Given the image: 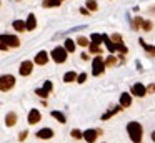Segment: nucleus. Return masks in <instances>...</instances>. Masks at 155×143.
<instances>
[{
    "label": "nucleus",
    "mask_w": 155,
    "mask_h": 143,
    "mask_svg": "<svg viewBox=\"0 0 155 143\" xmlns=\"http://www.w3.org/2000/svg\"><path fill=\"white\" fill-rule=\"evenodd\" d=\"M142 25H143V20H142V17H137V18L134 20V23H132V28H134V30H138V28H142Z\"/></svg>",
    "instance_id": "nucleus-26"
},
{
    "label": "nucleus",
    "mask_w": 155,
    "mask_h": 143,
    "mask_svg": "<svg viewBox=\"0 0 155 143\" xmlns=\"http://www.w3.org/2000/svg\"><path fill=\"white\" fill-rule=\"evenodd\" d=\"M122 108H124L122 105H117V106H114V108H110L107 113H104V115H102V120H108V118H112V116H114L115 113H118Z\"/></svg>",
    "instance_id": "nucleus-18"
},
{
    "label": "nucleus",
    "mask_w": 155,
    "mask_h": 143,
    "mask_svg": "<svg viewBox=\"0 0 155 143\" xmlns=\"http://www.w3.org/2000/svg\"><path fill=\"white\" fill-rule=\"evenodd\" d=\"M70 135L74 136L75 140H80V138H84V132H80V130H77V128H74L70 132Z\"/></svg>",
    "instance_id": "nucleus-29"
},
{
    "label": "nucleus",
    "mask_w": 155,
    "mask_h": 143,
    "mask_svg": "<svg viewBox=\"0 0 155 143\" xmlns=\"http://www.w3.org/2000/svg\"><path fill=\"white\" fill-rule=\"evenodd\" d=\"M42 5L47 8V7H58L60 5V0H44V3Z\"/></svg>",
    "instance_id": "nucleus-25"
},
{
    "label": "nucleus",
    "mask_w": 155,
    "mask_h": 143,
    "mask_svg": "<svg viewBox=\"0 0 155 143\" xmlns=\"http://www.w3.org/2000/svg\"><path fill=\"white\" fill-rule=\"evenodd\" d=\"M42 120V113L38 112L37 108H32L30 112H28V116H27V122L28 125H37L38 122Z\"/></svg>",
    "instance_id": "nucleus-7"
},
{
    "label": "nucleus",
    "mask_w": 155,
    "mask_h": 143,
    "mask_svg": "<svg viewBox=\"0 0 155 143\" xmlns=\"http://www.w3.org/2000/svg\"><path fill=\"white\" fill-rule=\"evenodd\" d=\"M32 70H34V62H30V60H24L18 67V73L22 76H28L32 73Z\"/></svg>",
    "instance_id": "nucleus-6"
},
{
    "label": "nucleus",
    "mask_w": 155,
    "mask_h": 143,
    "mask_svg": "<svg viewBox=\"0 0 155 143\" xmlns=\"http://www.w3.org/2000/svg\"><path fill=\"white\" fill-rule=\"evenodd\" d=\"M0 40H2L8 48H17V47H20V38L15 37V35H5L4 33V35L0 37Z\"/></svg>",
    "instance_id": "nucleus-5"
},
{
    "label": "nucleus",
    "mask_w": 155,
    "mask_h": 143,
    "mask_svg": "<svg viewBox=\"0 0 155 143\" xmlns=\"http://www.w3.org/2000/svg\"><path fill=\"white\" fill-rule=\"evenodd\" d=\"M85 7H87L90 12H95V10L98 8V5H97V0H87L85 2Z\"/></svg>",
    "instance_id": "nucleus-24"
},
{
    "label": "nucleus",
    "mask_w": 155,
    "mask_h": 143,
    "mask_svg": "<svg viewBox=\"0 0 155 143\" xmlns=\"http://www.w3.org/2000/svg\"><path fill=\"white\" fill-rule=\"evenodd\" d=\"M50 116H52V118H55L58 123H62V125H64V123H67V118H65V115H64L62 112H58V110H54V112H50Z\"/></svg>",
    "instance_id": "nucleus-16"
},
{
    "label": "nucleus",
    "mask_w": 155,
    "mask_h": 143,
    "mask_svg": "<svg viewBox=\"0 0 155 143\" xmlns=\"http://www.w3.org/2000/svg\"><path fill=\"white\" fill-rule=\"evenodd\" d=\"M88 12H90V10H88L87 7H85V8H80V13H84V15H88Z\"/></svg>",
    "instance_id": "nucleus-36"
},
{
    "label": "nucleus",
    "mask_w": 155,
    "mask_h": 143,
    "mask_svg": "<svg viewBox=\"0 0 155 143\" xmlns=\"http://www.w3.org/2000/svg\"><path fill=\"white\" fill-rule=\"evenodd\" d=\"M110 38L114 40V43H122V35H120V33H114Z\"/></svg>",
    "instance_id": "nucleus-33"
},
{
    "label": "nucleus",
    "mask_w": 155,
    "mask_h": 143,
    "mask_svg": "<svg viewBox=\"0 0 155 143\" xmlns=\"http://www.w3.org/2000/svg\"><path fill=\"white\" fill-rule=\"evenodd\" d=\"M148 90H150V92H155V85H150V86H148Z\"/></svg>",
    "instance_id": "nucleus-38"
},
{
    "label": "nucleus",
    "mask_w": 155,
    "mask_h": 143,
    "mask_svg": "<svg viewBox=\"0 0 155 143\" xmlns=\"http://www.w3.org/2000/svg\"><path fill=\"white\" fill-rule=\"evenodd\" d=\"M15 123H17V113L8 112L7 116H5V125L7 126H15Z\"/></svg>",
    "instance_id": "nucleus-13"
},
{
    "label": "nucleus",
    "mask_w": 155,
    "mask_h": 143,
    "mask_svg": "<svg viewBox=\"0 0 155 143\" xmlns=\"http://www.w3.org/2000/svg\"><path fill=\"white\" fill-rule=\"evenodd\" d=\"M85 80H87V73H78V76H77V83H85Z\"/></svg>",
    "instance_id": "nucleus-32"
},
{
    "label": "nucleus",
    "mask_w": 155,
    "mask_h": 143,
    "mask_svg": "<svg viewBox=\"0 0 155 143\" xmlns=\"http://www.w3.org/2000/svg\"><path fill=\"white\" fill-rule=\"evenodd\" d=\"M67 57H68V52H67L65 47H55L50 52V58L54 60L55 63H65L67 62Z\"/></svg>",
    "instance_id": "nucleus-2"
},
{
    "label": "nucleus",
    "mask_w": 155,
    "mask_h": 143,
    "mask_svg": "<svg viewBox=\"0 0 155 143\" xmlns=\"http://www.w3.org/2000/svg\"><path fill=\"white\" fill-rule=\"evenodd\" d=\"M120 105L124 106V108H128V106L132 105V95H128L127 92L122 93L120 95Z\"/></svg>",
    "instance_id": "nucleus-14"
},
{
    "label": "nucleus",
    "mask_w": 155,
    "mask_h": 143,
    "mask_svg": "<svg viewBox=\"0 0 155 143\" xmlns=\"http://www.w3.org/2000/svg\"><path fill=\"white\" fill-rule=\"evenodd\" d=\"M82 60H88V55H87V53H82Z\"/></svg>",
    "instance_id": "nucleus-37"
},
{
    "label": "nucleus",
    "mask_w": 155,
    "mask_h": 143,
    "mask_svg": "<svg viewBox=\"0 0 155 143\" xmlns=\"http://www.w3.org/2000/svg\"><path fill=\"white\" fill-rule=\"evenodd\" d=\"M138 43H140V47H143V48H145V52H147L148 55L155 57V47H153V45H147L143 38H140V40H138Z\"/></svg>",
    "instance_id": "nucleus-19"
},
{
    "label": "nucleus",
    "mask_w": 155,
    "mask_h": 143,
    "mask_svg": "<svg viewBox=\"0 0 155 143\" xmlns=\"http://www.w3.org/2000/svg\"><path fill=\"white\" fill-rule=\"evenodd\" d=\"M88 52H90V53H97V55H102V48L98 47V43H94V42L88 45Z\"/></svg>",
    "instance_id": "nucleus-23"
},
{
    "label": "nucleus",
    "mask_w": 155,
    "mask_h": 143,
    "mask_svg": "<svg viewBox=\"0 0 155 143\" xmlns=\"http://www.w3.org/2000/svg\"><path fill=\"white\" fill-rule=\"evenodd\" d=\"M37 28V18H35L34 13H30V15L27 17V30L28 32H32V30Z\"/></svg>",
    "instance_id": "nucleus-15"
},
{
    "label": "nucleus",
    "mask_w": 155,
    "mask_h": 143,
    "mask_svg": "<svg viewBox=\"0 0 155 143\" xmlns=\"http://www.w3.org/2000/svg\"><path fill=\"white\" fill-rule=\"evenodd\" d=\"M105 67H107V65H105L102 55H97L94 60H92V75H94V76H100L102 73H104Z\"/></svg>",
    "instance_id": "nucleus-3"
},
{
    "label": "nucleus",
    "mask_w": 155,
    "mask_h": 143,
    "mask_svg": "<svg viewBox=\"0 0 155 143\" xmlns=\"http://www.w3.org/2000/svg\"><path fill=\"white\" fill-rule=\"evenodd\" d=\"M105 65H107V67H115V65H117V57L110 55L107 60H105Z\"/></svg>",
    "instance_id": "nucleus-28"
},
{
    "label": "nucleus",
    "mask_w": 155,
    "mask_h": 143,
    "mask_svg": "<svg viewBox=\"0 0 155 143\" xmlns=\"http://www.w3.org/2000/svg\"><path fill=\"white\" fill-rule=\"evenodd\" d=\"M27 135H28L27 130H24L22 133H18V141H24V140H27Z\"/></svg>",
    "instance_id": "nucleus-34"
},
{
    "label": "nucleus",
    "mask_w": 155,
    "mask_h": 143,
    "mask_svg": "<svg viewBox=\"0 0 155 143\" xmlns=\"http://www.w3.org/2000/svg\"><path fill=\"white\" fill-rule=\"evenodd\" d=\"M12 27H14L17 32H27V22H24V20H14Z\"/></svg>",
    "instance_id": "nucleus-17"
},
{
    "label": "nucleus",
    "mask_w": 155,
    "mask_h": 143,
    "mask_svg": "<svg viewBox=\"0 0 155 143\" xmlns=\"http://www.w3.org/2000/svg\"><path fill=\"white\" fill-rule=\"evenodd\" d=\"M77 73H75V72H72V70H70V72H67V73H65V75H64V82L65 83H72V82H77Z\"/></svg>",
    "instance_id": "nucleus-21"
},
{
    "label": "nucleus",
    "mask_w": 155,
    "mask_h": 143,
    "mask_svg": "<svg viewBox=\"0 0 155 143\" xmlns=\"http://www.w3.org/2000/svg\"><path fill=\"white\" fill-rule=\"evenodd\" d=\"M47 62H48V53L45 50H42L35 55V65H45Z\"/></svg>",
    "instance_id": "nucleus-11"
},
{
    "label": "nucleus",
    "mask_w": 155,
    "mask_h": 143,
    "mask_svg": "<svg viewBox=\"0 0 155 143\" xmlns=\"http://www.w3.org/2000/svg\"><path fill=\"white\" fill-rule=\"evenodd\" d=\"M15 85V76L14 75H2L0 76V90L2 92H8V90H12Z\"/></svg>",
    "instance_id": "nucleus-4"
},
{
    "label": "nucleus",
    "mask_w": 155,
    "mask_h": 143,
    "mask_svg": "<svg viewBox=\"0 0 155 143\" xmlns=\"http://www.w3.org/2000/svg\"><path fill=\"white\" fill-rule=\"evenodd\" d=\"M48 90H45V88H35V95H38L40 98H47L48 96Z\"/></svg>",
    "instance_id": "nucleus-27"
},
{
    "label": "nucleus",
    "mask_w": 155,
    "mask_h": 143,
    "mask_svg": "<svg viewBox=\"0 0 155 143\" xmlns=\"http://www.w3.org/2000/svg\"><path fill=\"white\" fill-rule=\"evenodd\" d=\"M130 93L134 96H145L147 95V88H145V85H142V83H134L132 85V88H130Z\"/></svg>",
    "instance_id": "nucleus-8"
},
{
    "label": "nucleus",
    "mask_w": 155,
    "mask_h": 143,
    "mask_svg": "<svg viewBox=\"0 0 155 143\" xmlns=\"http://www.w3.org/2000/svg\"><path fill=\"white\" fill-rule=\"evenodd\" d=\"M90 42L98 43V45H100V43L104 42V33H92V35H90Z\"/></svg>",
    "instance_id": "nucleus-22"
},
{
    "label": "nucleus",
    "mask_w": 155,
    "mask_h": 143,
    "mask_svg": "<svg viewBox=\"0 0 155 143\" xmlns=\"http://www.w3.org/2000/svg\"><path fill=\"white\" fill-rule=\"evenodd\" d=\"M142 28H143L145 32H150V30H152V22H150V20H143V25H142Z\"/></svg>",
    "instance_id": "nucleus-31"
},
{
    "label": "nucleus",
    "mask_w": 155,
    "mask_h": 143,
    "mask_svg": "<svg viewBox=\"0 0 155 143\" xmlns=\"http://www.w3.org/2000/svg\"><path fill=\"white\" fill-rule=\"evenodd\" d=\"M77 45L88 47V45H90V42H88V38H85V37H78V38H77Z\"/></svg>",
    "instance_id": "nucleus-30"
},
{
    "label": "nucleus",
    "mask_w": 155,
    "mask_h": 143,
    "mask_svg": "<svg viewBox=\"0 0 155 143\" xmlns=\"http://www.w3.org/2000/svg\"><path fill=\"white\" fill-rule=\"evenodd\" d=\"M64 47L67 48L68 53H74V52H75V47H77V43H75V40L67 38V40H65V43H64Z\"/></svg>",
    "instance_id": "nucleus-20"
},
{
    "label": "nucleus",
    "mask_w": 155,
    "mask_h": 143,
    "mask_svg": "<svg viewBox=\"0 0 155 143\" xmlns=\"http://www.w3.org/2000/svg\"><path fill=\"white\" fill-rule=\"evenodd\" d=\"M60 2H62V0H60Z\"/></svg>",
    "instance_id": "nucleus-40"
},
{
    "label": "nucleus",
    "mask_w": 155,
    "mask_h": 143,
    "mask_svg": "<svg viewBox=\"0 0 155 143\" xmlns=\"http://www.w3.org/2000/svg\"><path fill=\"white\" fill-rule=\"evenodd\" d=\"M104 43H105V47H107V50L110 53H115L117 52V45L114 43V40L110 38V37L107 35V33H104Z\"/></svg>",
    "instance_id": "nucleus-12"
},
{
    "label": "nucleus",
    "mask_w": 155,
    "mask_h": 143,
    "mask_svg": "<svg viewBox=\"0 0 155 143\" xmlns=\"http://www.w3.org/2000/svg\"><path fill=\"white\" fill-rule=\"evenodd\" d=\"M127 133L130 136V140L134 143H142V138H143V126L138 122H130L127 125Z\"/></svg>",
    "instance_id": "nucleus-1"
},
{
    "label": "nucleus",
    "mask_w": 155,
    "mask_h": 143,
    "mask_svg": "<svg viewBox=\"0 0 155 143\" xmlns=\"http://www.w3.org/2000/svg\"><path fill=\"white\" fill-rule=\"evenodd\" d=\"M35 136L37 138H40V140H50L52 136H54V130L52 128H42V130H38L37 133H35Z\"/></svg>",
    "instance_id": "nucleus-10"
},
{
    "label": "nucleus",
    "mask_w": 155,
    "mask_h": 143,
    "mask_svg": "<svg viewBox=\"0 0 155 143\" xmlns=\"http://www.w3.org/2000/svg\"><path fill=\"white\" fill-rule=\"evenodd\" d=\"M44 88H45V90H48V92H52V88H54V85H52V82H48V80H47V82L44 83Z\"/></svg>",
    "instance_id": "nucleus-35"
},
{
    "label": "nucleus",
    "mask_w": 155,
    "mask_h": 143,
    "mask_svg": "<svg viewBox=\"0 0 155 143\" xmlns=\"http://www.w3.org/2000/svg\"><path fill=\"white\" fill-rule=\"evenodd\" d=\"M152 141H155V132H152Z\"/></svg>",
    "instance_id": "nucleus-39"
},
{
    "label": "nucleus",
    "mask_w": 155,
    "mask_h": 143,
    "mask_svg": "<svg viewBox=\"0 0 155 143\" xmlns=\"http://www.w3.org/2000/svg\"><path fill=\"white\" fill-rule=\"evenodd\" d=\"M97 136H98V132H97V128H88V130H85L84 132V140L87 143H95L97 141Z\"/></svg>",
    "instance_id": "nucleus-9"
}]
</instances>
